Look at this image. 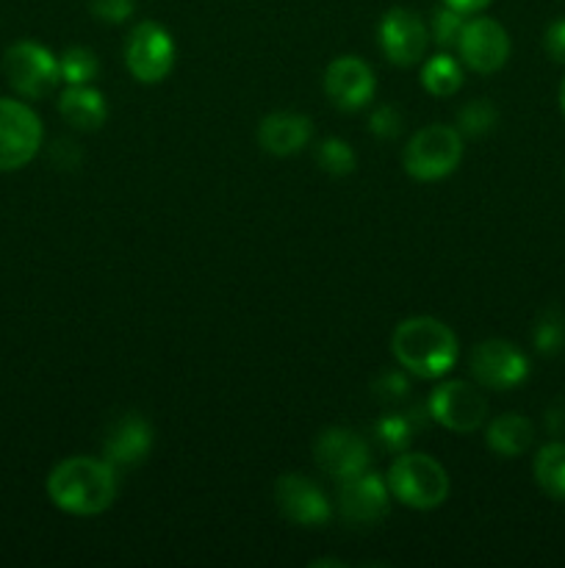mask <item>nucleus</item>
<instances>
[{
	"mask_svg": "<svg viewBox=\"0 0 565 568\" xmlns=\"http://www.w3.org/2000/svg\"><path fill=\"white\" fill-rule=\"evenodd\" d=\"M120 477L105 458H66L48 475V497L70 516H100L114 505Z\"/></svg>",
	"mask_w": 565,
	"mask_h": 568,
	"instance_id": "obj_1",
	"label": "nucleus"
},
{
	"mask_svg": "<svg viewBox=\"0 0 565 568\" xmlns=\"http://www.w3.org/2000/svg\"><path fill=\"white\" fill-rule=\"evenodd\" d=\"M427 414L452 433H476L487 419V399L474 383L446 381L430 394Z\"/></svg>",
	"mask_w": 565,
	"mask_h": 568,
	"instance_id": "obj_9",
	"label": "nucleus"
},
{
	"mask_svg": "<svg viewBox=\"0 0 565 568\" xmlns=\"http://www.w3.org/2000/svg\"><path fill=\"white\" fill-rule=\"evenodd\" d=\"M543 48H546L548 59H554L557 64H565V17L563 20H554L552 26L546 28Z\"/></svg>",
	"mask_w": 565,
	"mask_h": 568,
	"instance_id": "obj_31",
	"label": "nucleus"
},
{
	"mask_svg": "<svg viewBox=\"0 0 565 568\" xmlns=\"http://www.w3.org/2000/svg\"><path fill=\"white\" fill-rule=\"evenodd\" d=\"M454 50H458L460 61L469 70L480 72V75H491V72H499L507 64L510 37L502 22L491 20V17H474V20H465Z\"/></svg>",
	"mask_w": 565,
	"mask_h": 568,
	"instance_id": "obj_11",
	"label": "nucleus"
},
{
	"mask_svg": "<svg viewBox=\"0 0 565 568\" xmlns=\"http://www.w3.org/2000/svg\"><path fill=\"white\" fill-rule=\"evenodd\" d=\"M316 164L319 170H325L332 178H347L352 175L355 166H358V155H355L352 144L343 142V139L330 136L316 148Z\"/></svg>",
	"mask_w": 565,
	"mask_h": 568,
	"instance_id": "obj_22",
	"label": "nucleus"
},
{
	"mask_svg": "<svg viewBox=\"0 0 565 568\" xmlns=\"http://www.w3.org/2000/svg\"><path fill=\"white\" fill-rule=\"evenodd\" d=\"M443 6L460 11V14H476V11H482L491 6V0H443Z\"/></svg>",
	"mask_w": 565,
	"mask_h": 568,
	"instance_id": "obj_32",
	"label": "nucleus"
},
{
	"mask_svg": "<svg viewBox=\"0 0 565 568\" xmlns=\"http://www.w3.org/2000/svg\"><path fill=\"white\" fill-rule=\"evenodd\" d=\"M460 161H463V133L452 125L421 128L402 153L404 172L421 183L443 181L458 170Z\"/></svg>",
	"mask_w": 565,
	"mask_h": 568,
	"instance_id": "obj_4",
	"label": "nucleus"
},
{
	"mask_svg": "<svg viewBox=\"0 0 565 568\" xmlns=\"http://www.w3.org/2000/svg\"><path fill=\"white\" fill-rule=\"evenodd\" d=\"M175 39L161 22L144 20L125 42V67L138 83H161L175 67Z\"/></svg>",
	"mask_w": 565,
	"mask_h": 568,
	"instance_id": "obj_7",
	"label": "nucleus"
},
{
	"mask_svg": "<svg viewBox=\"0 0 565 568\" xmlns=\"http://www.w3.org/2000/svg\"><path fill=\"white\" fill-rule=\"evenodd\" d=\"M59 114L78 131H97L109 120V103H105L103 92L81 83V87H66L61 92Z\"/></svg>",
	"mask_w": 565,
	"mask_h": 568,
	"instance_id": "obj_18",
	"label": "nucleus"
},
{
	"mask_svg": "<svg viewBox=\"0 0 565 568\" xmlns=\"http://www.w3.org/2000/svg\"><path fill=\"white\" fill-rule=\"evenodd\" d=\"M535 442V427L526 416L504 414L485 427V444L499 458H521Z\"/></svg>",
	"mask_w": 565,
	"mask_h": 568,
	"instance_id": "obj_19",
	"label": "nucleus"
},
{
	"mask_svg": "<svg viewBox=\"0 0 565 568\" xmlns=\"http://www.w3.org/2000/svg\"><path fill=\"white\" fill-rule=\"evenodd\" d=\"M532 471L546 497L565 503V442H552L537 449Z\"/></svg>",
	"mask_w": 565,
	"mask_h": 568,
	"instance_id": "obj_21",
	"label": "nucleus"
},
{
	"mask_svg": "<svg viewBox=\"0 0 565 568\" xmlns=\"http://www.w3.org/2000/svg\"><path fill=\"white\" fill-rule=\"evenodd\" d=\"M463 26H465V14L449 9V6H441V9L432 11V20L427 28H430V39L438 44V48L452 50L458 48Z\"/></svg>",
	"mask_w": 565,
	"mask_h": 568,
	"instance_id": "obj_26",
	"label": "nucleus"
},
{
	"mask_svg": "<svg viewBox=\"0 0 565 568\" xmlns=\"http://www.w3.org/2000/svg\"><path fill=\"white\" fill-rule=\"evenodd\" d=\"M153 449V425L142 414H122L103 436V458L114 469H133Z\"/></svg>",
	"mask_w": 565,
	"mask_h": 568,
	"instance_id": "obj_16",
	"label": "nucleus"
},
{
	"mask_svg": "<svg viewBox=\"0 0 565 568\" xmlns=\"http://www.w3.org/2000/svg\"><path fill=\"white\" fill-rule=\"evenodd\" d=\"M559 109H563V114H565V81H563V87H559Z\"/></svg>",
	"mask_w": 565,
	"mask_h": 568,
	"instance_id": "obj_33",
	"label": "nucleus"
},
{
	"mask_svg": "<svg viewBox=\"0 0 565 568\" xmlns=\"http://www.w3.org/2000/svg\"><path fill=\"white\" fill-rule=\"evenodd\" d=\"M325 92L341 111H360L374 98V70L360 55H338L325 70Z\"/></svg>",
	"mask_w": 565,
	"mask_h": 568,
	"instance_id": "obj_15",
	"label": "nucleus"
},
{
	"mask_svg": "<svg viewBox=\"0 0 565 568\" xmlns=\"http://www.w3.org/2000/svg\"><path fill=\"white\" fill-rule=\"evenodd\" d=\"M275 503L282 519L297 527H321L332 516V505L327 503V494L314 480L297 475V471L277 477Z\"/></svg>",
	"mask_w": 565,
	"mask_h": 568,
	"instance_id": "obj_14",
	"label": "nucleus"
},
{
	"mask_svg": "<svg viewBox=\"0 0 565 568\" xmlns=\"http://www.w3.org/2000/svg\"><path fill=\"white\" fill-rule=\"evenodd\" d=\"M314 458L325 475L336 477V480H347V477L360 475L369 469L371 453L363 436H358L349 427H327L316 436Z\"/></svg>",
	"mask_w": 565,
	"mask_h": 568,
	"instance_id": "obj_13",
	"label": "nucleus"
},
{
	"mask_svg": "<svg viewBox=\"0 0 565 568\" xmlns=\"http://www.w3.org/2000/svg\"><path fill=\"white\" fill-rule=\"evenodd\" d=\"M469 369L480 388L510 392L530 377V358L513 342L487 338L471 349Z\"/></svg>",
	"mask_w": 565,
	"mask_h": 568,
	"instance_id": "obj_8",
	"label": "nucleus"
},
{
	"mask_svg": "<svg viewBox=\"0 0 565 568\" xmlns=\"http://www.w3.org/2000/svg\"><path fill=\"white\" fill-rule=\"evenodd\" d=\"M61 64V81L66 87H81V83H92L97 78L100 61L94 55V50L89 48H66L59 59Z\"/></svg>",
	"mask_w": 565,
	"mask_h": 568,
	"instance_id": "obj_23",
	"label": "nucleus"
},
{
	"mask_svg": "<svg viewBox=\"0 0 565 568\" xmlns=\"http://www.w3.org/2000/svg\"><path fill=\"white\" fill-rule=\"evenodd\" d=\"M374 438L391 453H402L413 438V419L404 414H386L377 419Z\"/></svg>",
	"mask_w": 565,
	"mask_h": 568,
	"instance_id": "obj_27",
	"label": "nucleus"
},
{
	"mask_svg": "<svg viewBox=\"0 0 565 568\" xmlns=\"http://www.w3.org/2000/svg\"><path fill=\"white\" fill-rule=\"evenodd\" d=\"M374 394L380 399H386V403L402 399L408 394V381H404L402 372H386V375H380L374 381Z\"/></svg>",
	"mask_w": 565,
	"mask_h": 568,
	"instance_id": "obj_30",
	"label": "nucleus"
},
{
	"mask_svg": "<svg viewBox=\"0 0 565 568\" xmlns=\"http://www.w3.org/2000/svg\"><path fill=\"white\" fill-rule=\"evenodd\" d=\"M496 122L499 111L491 100H471V103H465L463 109L458 111V131L463 133V136H487V133L496 128Z\"/></svg>",
	"mask_w": 565,
	"mask_h": 568,
	"instance_id": "obj_24",
	"label": "nucleus"
},
{
	"mask_svg": "<svg viewBox=\"0 0 565 568\" xmlns=\"http://www.w3.org/2000/svg\"><path fill=\"white\" fill-rule=\"evenodd\" d=\"M402 111L391 103L377 105L374 111L369 114V131L374 133L377 139H397L402 133Z\"/></svg>",
	"mask_w": 565,
	"mask_h": 568,
	"instance_id": "obj_28",
	"label": "nucleus"
},
{
	"mask_svg": "<svg viewBox=\"0 0 565 568\" xmlns=\"http://www.w3.org/2000/svg\"><path fill=\"white\" fill-rule=\"evenodd\" d=\"M532 344H535V349L541 355H557L565 344V316L554 308L546 311V314L535 322Z\"/></svg>",
	"mask_w": 565,
	"mask_h": 568,
	"instance_id": "obj_25",
	"label": "nucleus"
},
{
	"mask_svg": "<svg viewBox=\"0 0 565 568\" xmlns=\"http://www.w3.org/2000/svg\"><path fill=\"white\" fill-rule=\"evenodd\" d=\"M391 488L374 471H360L338 486V514L355 527H374L391 510Z\"/></svg>",
	"mask_w": 565,
	"mask_h": 568,
	"instance_id": "obj_10",
	"label": "nucleus"
},
{
	"mask_svg": "<svg viewBox=\"0 0 565 568\" xmlns=\"http://www.w3.org/2000/svg\"><path fill=\"white\" fill-rule=\"evenodd\" d=\"M42 120L31 105L0 98V172H14L31 164L42 148Z\"/></svg>",
	"mask_w": 565,
	"mask_h": 568,
	"instance_id": "obj_6",
	"label": "nucleus"
},
{
	"mask_svg": "<svg viewBox=\"0 0 565 568\" xmlns=\"http://www.w3.org/2000/svg\"><path fill=\"white\" fill-rule=\"evenodd\" d=\"M3 72L9 87L28 100H39L61 83V64L44 44L22 39L3 55Z\"/></svg>",
	"mask_w": 565,
	"mask_h": 568,
	"instance_id": "obj_5",
	"label": "nucleus"
},
{
	"mask_svg": "<svg viewBox=\"0 0 565 568\" xmlns=\"http://www.w3.org/2000/svg\"><path fill=\"white\" fill-rule=\"evenodd\" d=\"M391 497L410 510H435L449 497V475L424 453H404L386 475Z\"/></svg>",
	"mask_w": 565,
	"mask_h": 568,
	"instance_id": "obj_3",
	"label": "nucleus"
},
{
	"mask_svg": "<svg viewBox=\"0 0 565 568\" xmlns=\"http://www.w3.org/2000/svg\"><path fill=\"white\" fill-rule=\"evenodd\" d=\"M391 353L410 375L421 381H441L458 364L460 344L446 322L435 316H410L393 331Z\"/></svg>",
	"mask_w": 565,
	"mask_h": 568,
	"instance_id": "obj_2",
	"label": "nucleus"
},
{
	"mask_svg": "<svg viewBox=\"0 0 565 568\" xmlns=\"http://www.w3.org/2000/svg\"><path fill=\"white\" fill-rule=\"evenodd\" d=\"M310 139H314V125L308 116L297 111H275V114H266L258 125L260 150L277 159L297 155L299 150L308 148Z\"/></svg>",
	"mask_w": 565,
	"mask_h": 568,
	"instance_id": "obj_17",
	"label": "nucleus"
},
{
	"mask_svg": "<svg viewBox=\"0 0 565 568\" xmlns=\"http://www.w3.org/2000/svg\"><path fill=\"white\" fill-rule=\"evenodd\" d=\"M421 87L435 98H452L463 87V67L449 50H441L421 64Z\"/></svg>",
	"mask_w": 565,
	"mask_h": 568,
	"instance_id": "obj_20",
	"label": "nucleus"
},
{
	"mask_svg": "<svg viewBox=\"0 0 565 568\" xmlns=\"http://www.w3.org/2000/svg\"><path fill=\"white\" fill-rule=\"evenodd\" d=\"M427 44H430V28L415 11L402 9V6L386 11V17L380 20V48L391 64H421Z\"/></svg>",
	"mask_w": 565,
	"mask_h": 568,
	"instance_id": "obj_12",
	"label": "nucleus"
},
{
	"mask_svg": "<svg viewBox=\"0 0 565 568\" xmlns=\"http://www.w3.org/2000/svg\"><path fill=\"white\" fill-rule=\"evenodd\" d=\"M89 11L94 14V20L120 26V22H127L133 17L136 0H89Z\"/></svg>",
	"mask_w": 565,
	"mask_h": 568,
	"instance_id": "obj_29",
	"label": "nucleus"
}]
</instances>
